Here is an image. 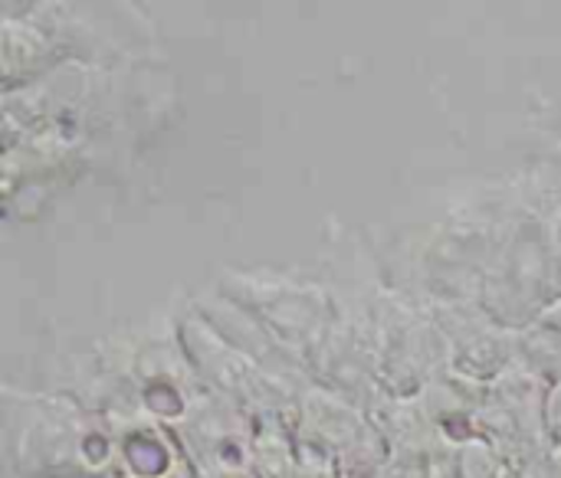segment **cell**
<instances>
[{"label":"cell","instance_id":"cell-11","mask_svg":"<svg viewBox=\"0 0 561 478\" xmlns=\"http://www.w3.org/2000/svg\"><path fill=\"white\" fill-rule=\"evenodd\" d=\"M556 463H559V473H561V450H559V453H556Z\"/></svg>","mask_w":561,"mask_h":478},{"label":"cell","instance_id":"cell-4","mask_svg":"<svg viewBox=\"0 0 561 478\" xmlns=\"http://www.w3.org/2000/svg\"><path fill=\"white\" fill-rule=\"evenodd\" d=\"M224 292L296 358L306 361L309 354H322L329 341L332 308L316 285L263 272H227Z\"/></svg>","mask_w":561,"mask_h":478},{"label":"cell","instance_id":"cell-6","mask_svg":"<svg viewBox=\"0 0 561 478\" xmlns=\"http://www.w3.org/2000/svg\"><path fill=\"white\" fill-rule=\"evenodd\" d=\"M250 473L256 478H299L302 473V453L296 450L283 417L253 420Z\"/></svg>","mask_w":561,"mask_h":478},{"label":"cell","instance_id":"cell-9","mask_svg":"<svg viewBox=\"0 0 561 478\" xmlns=\"http://www.w3.org/2000/svg\"><path fill=\"white\" fill-rule=\"evenodd\" d=\"M546 440L549 450L559 453L561 450V381L549 387V400H546Z\"/></svg>","mask_w":561,"mask_h":478},{"label":"cell","instance_id":"cell-5","mask_svg":"<svg viewBox=\"0 0 561 478\" xmlns=\"http://www.w3.org/2000/svg\"><path fill=\"white\" fill-rule=\"evenodd\" d=\"M118 459L128 478H171L184 466L181 453L154 423H138L135 430L118 433Z\"/></svg>","mask_w":561,"mask_h":478},{"label":"cell","instance_id":"cell-10","mask_svg":"<svg viewBox=\"0 0 561 478\" xmlns=\"http://www.w3.org/2000/svg\"><path fill=\"white\" fill-rule=\"evenodd\" d=\"M539 331H546V335H556L561 338V299H556L549 308H546V315L539 318V325H536Z\"/></svg>","mask_w":561,"mask_h":478},{"label":"cell","instance_id":"cell-3","mask_svg":"<svg viewBox=\"0 0 561 478\" xmlns=\"http://www.w3.org/2000/svg\"><path fill=\"white\" fill-rule=\"evenodd\" d=\"M178 338L184 358L191 361L194 374L207 381L210 394L240 407L250 420H263V417L286 420V410L293 407L299 410L296 390L270 377L250 354L230 345L201 312L181 318Z\"/></svg>","mask_w":561,"mask_h":478},{"label":"cell","instance_id":"cell-7","mask_svg":"<svg viewBox=\"0 0 561 478\" xmlns=\"http://www.w3.org/2000/svg\"><path fill=\"white\" fill-rule=\"evenodd\" d=\"M457 473L460 478H513V466L490 443L470 440L457 456Z\"/></svg>","mask_w":561,"mask_h":478},{"label":"cell","instance_id":"cell-1","mask_svg":"<svg viewBox=\"0 0 561 478\" xmlns=\"http://www.w3.org/2000/svg\"><path fill=\"white\" fill-rule=\"evenodd\" d=\"M7 446L23 478H95L115 459L108 430L62 397L7 404Z\"/></svg>","mask_w":561,"mask_h":478},{"label":"cell","instance_id":"cell-8","mask_svg":"<svg viewBox=\"0 0 561 478\" xmlns=\"http://www.w3.org/2000/svg\"><path fill=\"white\" fill-rule=\"evenodd\" d=\"M546 249H549L552 292H556V299H561V203H556L552 213L546 217Z\"/></svg>","mask_w":561,"mask_h":478},{"label":"cell","instance_id":"cell-2","mask_svg":"<svg viewBox=\"0 0 561 478\" xmlns=\"http://www.w3.org/2000/svg\"><path fill=\"white\" fill-rule=\"evenodd\" d=\"M552 302L556 292L549 279L546 220L529 213L526 220H513V226L500 236L480 282V305L496 325L529 331Z\"/></svg>","mask_w":561,"mask_h":478}]
</instances>
